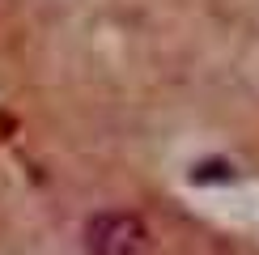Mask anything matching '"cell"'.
<instances>
[{"label": "cell", "instance_id": "obj_1", "mask_svg": "<svg viewBox=\"0 0 259 255\" xmlns=\"http://www.w3.org/2000/svg\"><path fill=\"white\" fill-rule=\"evenodd\" d=\"M90 255H153V234L136 212H98L85 226Z\"/></svg>", "mask_w": 259, "mask_h": 255}]
</instances>
